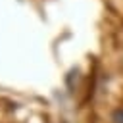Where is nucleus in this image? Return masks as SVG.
<instances>
[{
	"label": "nucleus",
	"instance_id": "1",
	"mask_svg": "<svg viewBox=\"0 0 123 123\" xmlns=\"http://www.w3.org/2000/svg\"><path fill=\"white\" fill-rule=\"evenodd\" d=\"M111 121L113 123H123V110H115L111 113Z\"/></svg>",
	"mask_w": 123,
	"mask_h": 123
}]
</instances>
